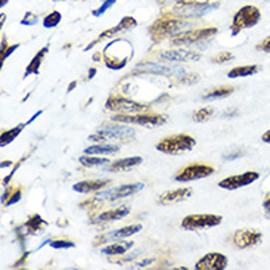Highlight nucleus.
<instances>
[{"mask_svg":"<svg viewBox=\"0 0 270 270\" xmlns=\"http://www.w3.org/2000/svg\"><path fill=\"white\" fill-rule=\"evenodd\" d=\"M11 164H12V162H9V161H3V162H2V168H5V167H9Z\"/></svg>","mask_w":270,"mask_h":270,"instance_id":"09e8293b","label":"nucleus"},{"mask_svg":"<svg viewBox=\"0 0 270 270\" xmlns=\"http://www.w3.org/2000/svg\"><path fill=\"white\" fill-rule=\"evenodd\" d=\"M242 155H243V152H242L241 149H235V151H232V152H229V154H224L223 158H224L226 161H233V160H236V158H239V157H242Z\"/></svg>","mask_w":270,"mask_h":270,"instance_id":"a19ab883","label":"nucleus"},{"mask_svg":"<svg viewBox=\"0 0 270 270\" xmlns=\"http://www.w3.org/2000/svg\"><path fill=\"white\" fill-rule=\"evenodd\" d=\"M257 51H260V52H270V36L266 37L264 40H261L257 45Z\"/></svg>","mask_w":270,"mask_h":270,"instance_id":"ea45409f","label":"nucleus"},{"mask_svg":"<svg viewBox=\"0 0 270 270\" xmlns=\"http://www.w3.org/2000/svg\"><path fill=\"white\" fill-rule=\"evenodd\" d=\"M39 23V20H37V17L36 15H33L31 12H27L26 14V17L23 18V21H21V24L23 26H34V24H37Z\"/></svg>","mask_w":270,"mask_h":270,"instance_id":"58836bf2","label":"nucleus"},{"mask_svg":"<svg viewBox=\"0 0 270 270\" xmlns=\"http://www.w3.org/2000/svg\"><path fill=\"white\" fill-rule=\"evenodd\" d=\"M143 158L142 157H130V158H123V160H117L114 162H109L107 165V171H127L135 168L136 165L142 164Z\"/></svg>","mask_w":270,"mask_h":270,"instance_id":"412c9836","label":"nucleus"},{"mask_svg":"<svg viewBox=\"0 0 270 270\" xmlns=\"http://www.w3.org/2000/svg\"><path fill=\"white\" fill-rule=\"evenodd\" d=\"M28 255H30V252H26V254L23 255V258H21L20 261H17V263H15L14 266H15V267H18L20 264H23V263H26V260H27V257H28Z\"/></svg>","mask_w":270,"mask_h":270,"instance_id":"c03bdc74","label":"nucleus"},{"mask_svg":"<svg viewBox=\"0 0 270 270\" xmlns=\"http://www.w3.org/2000/svg\"><path fill=\"white\" fill-rule=\"evenodd\" d=\"M23 196V189L21 188H14V189H8L5 193H3V198H2V202L5 207H11L17 202H20Z\"/></svg>","mask_w":270,"mask_h":270,"instance_id":"7c9ffc66","label":"nucleus"},{"mask_svg":"<svg viewBox=\"0 0 270 270\" xmlns=\"http://www.w3.org/2000/svg\"><path fill=\"white\" fill-rule=\"evenodd\" d=\"M263 210H264V214L267 218H270V195L263 201Z\"/></svg>","mask_w":270,"mask_h":270,"instance_id":"79ce46f5","label":"nucleus"},{"mask_svg":"<svg viewBox=\"0 0 270 270\" xmlns=\"http://www.w3.org/2000/svg\"><path fill=\"white\" fill-rule=\"evenodd\" d=\"M192 193H193L192 188H182V189H174V190H170V192H164L162 195H160L158 204L168 205V204H173V202H180V201H185V199L190 198Z\"/></svg>","mask_w":270,"mask_h":270,"instance_id":"6ab92c4d","label":"nucleus"},{"mask_svg":"<svg viewBox=\"0 0 270 270\" xmlns=\"http://www.w3.org/2000/svg\"><path fill=\"white\" fill-rule=\"evenodd\" d=\"M46 226H48V223L42 218L40 214H33V216L26 221V224H24L26 232L30 233V235H40V233L45 230Z\"/></svg>","mask_w":270,"mask_h":270,"instance_id":"393cba45","label":"nucleus"},{"mask_svg":"<svg viewBox=\"0 0 270 270\" xmlns=\"http://www.w3.org/2000/svg\"><path fill=\"white\" fill-rule=\"evenodd\" d=\"M133 246H135V242H132V241L124 242L123 241V242H115V243H109V245L104 246L101 249V252L105 254V255H123L129 249H132Z\"/></svg>","mask_w":270,"mask_h":270,"instance_id":"b1692460","label":"nucleus"},{"mask_svg":"<svg viewBox=\"0 0 270 270\" xmlns=\"http://www.w3.org/2000/svg\"><path fill=\"white\" fill-rule=\"evenodd\" d=\"M260 18H261V12L258 11V8H255L252 5L242 6L233 15L232 24H230L232 36H238L242 30H246V28H251V27L257 26Z\"/></svg>","mask_w":270,"mask_h":270,"instance_id":"20e7f679","label":"nucleus"},{"mask_svg":"<svg viewBox=\"0 0 270 270\" xmlns=\"http://www.w3.org/2000/svg\"><path fill=\"white\" fill-rule=\"evenodd\" d=\"M120 151V148L117 145H93V146H87L84 149V154L87 155H111V154H117Z\"/></svg>","mask_w":270,"mask_h":270,"instance_id":"bb28decb","label":"nucleus"},{"mask_svg":"<svg viewBox=\"0 0 270 270\" xmlns=\"http://www.w3.org/2000/svg\"><path fill=\"white\" fill-rule=\"evenodd\" d=\"M130 213V208L127 205H123V207H118V208H114V210H108V211H104L101 213L95 223H107V221H115V220H120L123 217H126L127 214Z\"/></svg>","mask_w":270,"mask_h":270,"instance_id":"5701e85b","label":"nucleus"},{"mask_svg":"<svg viewBox=\"0 0 270 270\" xmlns=\"http://www.w3.org/2000/svg\"><path fill=\"white\" fill-rule=\"evenodd\" d=\"M258 177H260L258 171H245L242 174H235V176H230V177L220 180L218 186L223 189H227V190H235V189H239V188H243V186L254 183L255 180H258Z\"/></svg>","mask_w":270,"mask_h":270,"instance_id":"2eb2a0df","label":"nucleus"},{"mask_svg":"<svg viewBox=\"0 0 270 270\" xmlns=\"http://www.w3.org/2000/svg\"><path fill=\"white\" fill-rule=\"evenodd\" d=\"M133 74H154V76H162V77H179V76H185L186 70L180 65H161L155 62H142L135 67Z\"/></svg>","mask_w":270,"mask_h":270,"instance_id":"0eeeda50","label":"nucleus"},{"mask_svg":"<svg viewBox=\"0 0 270 270\" xmlns=\"http://www.w3.org/2000/svg\"><path fill=\"white\" fill-rule=\"evenodd\" d=\"M95 74H96V70H95V68H92V70L89 71V79H92V77H93Z\"/></svg>","mask_w":270,"mask_h":270,"instance_id":"49530a36","label":"nucleus"},{"mask_svg":"<svg viewBox=\"0 0 270 270\" xmlns=\"http://www.w3.org/2000/svg\"><path fill=\"white\" fill-rule=\"evenodd\" d=\"M232 59H233V55H232V54H229V52H221V54H218L217 56L211 58V62H213V64H224V62H229V61H232Z\"/></svg>","mask_w":270,"mask_h":270,"instance_id":"e433bc0d","label":"nucleus"},{"mask_svg":"<svg viewBox=\"0 0 270 270\" xmlns=\"http://www.w3.org/2000/svg\"><path fill=\"white\" fill-rule=\"evenodd\" d=\"M115 2H117V0H105V2L102 3V6L98 8V9H95V11L92 12V15H93V17H101V15H104L109 8H112V6L115 5Z\"/></svg>","mask_w":270,"mask_h":270,"instance_id":"c9c22d12","label":"nucleus"},{"mask_svg":"<svg viewBox=\"0 0 270 270\" xmlns=\"http://www.w3.org/2000/svg\"><path fill=\"white\" fill-rule=\"evenodd\" d=\"M74 86H76V83H71V84H70V89H68V92H71V90H73V87H74Z\"/></svg>","mask_w":270,"mask_h":270,"instance_id":"3c124183","label":"nucleus"},{"mask_svg":"<svg viewBox=\"0 0 270 270\" xmlns=\"http://www.w3.org/2000/svg\"><path fill=\"white\" fill-rule=\"evenodd\" d=\"M46 243H49L52 248H55V249H61V248H74L76 246V242H73V241H70V239H55V241H46L43 245H46ZM42 245V246H43Z\"/></svg>","mask_w":270,"mask_h":270,"instance_id":"72a5a7b5","label":"nucleus"},{"mask_svg":"<svg viewBox=\"0 0 270 270\" xmlns=\"http://www.w3.org/2000/svg\"><path fill=\"white\" fill-rule=\"evenodd\" d=\"M112 121L124 123V124H139V126H162L167 121V115L164 114H118L112 117Z\"/></svg>","mask_w":270,"mask_h":270,"instance_id":"6e6552de","label":"nucleus"},{"mask_svg":"<svg viewBox=\"0 0 270 270\" xmlns=\"http://www.w3.org/2000/svg\"><path fill=\"white\" fill-rule=\"evenodd\" d=\"M61 18H62V15L59 12L54 11L49 15H46V18L43 20V27L45 28H55L61 23Z\"/></svg>","mask_w":270,"mask_h":270,"instance_id":"473e14b6","label":"nucleus"},{"mask_svg":"<svg viewBox=\"0 0 270 270\" xmlns=\"http://www.w3.org/2000/svg\"><path fill=\"white\" fill-rule=\"evenodd\" d=\"M48 51H49V46H45L42 51L37 52V55H36V56L31 59V62L28 64L24 77H28V76H31V74H39V73H40V65H42V62H43V58H45V55L48 54Z\"/></svg>","mask_w":270,"mask_h":270,"instance_id":"a878e982","label":"nucleus"},{"mask_svg":"<svg viewBox=\"0 0 270 270\" xmlns=\"http://www.w3.org/2000/svg\"><path fill=\"white\" fill-rule=\"evenodd\" d=\"M79 161L84 167H102V165H108L111 162V160H108V158H99L96 155H87V154L81 155L79 158Z\"/></svg>","mask_w":270,"mask_h":270,"instance_id":"c756f323","label":"nucleus"},{"mask_svg":"<svg viewBox=\"0 0 270 270\" xmlns=\"http://www.w3.org/2000/svg\"><path fill=\"white\" fill-rule=\"evenodd\" d=\"M214 173V168L208 164H190L186 165L185 168H182L177 174H176V180L177 182H193L198 179H204L208 177Z\"/></svg>","mask_w":270,"mask_h":270,"instance_id":"ddd939ff","label":"nucleus"},{"mask_svg":"<svg viewBox=\"0 0 270 270\" xmlns=\"http://www.w3.org/2000/svg\"><path fill=\"white\" fill-rule=\"evenodd\" d=\"M218 8V3H189L183 2L174 8V12L180 15V18H199L204 17Z\"/></svg>","mask_w":270,"mask_h":270,"instance_id":"f8f14e48","label":"nucleus"},{"mask_svg":"<svg viewBox=\"0 0 270 270\" xmlns=\"http://www.w3.org/2000/svg\"><path fill=\"white\" fill-rule=\"evenodd\" d=\"M233 92H235V89H233V87H227V86H224V87H217V89L210 90V92H208V93H205L202 98H204L205 101H211V99L226 98V96L232 95Z\"/></svg>","mask_w":270,"mask_h":270,"instance_id":"2f4dec72","label":"nucleus"},{"mask_svg":"<svg viewBox=\"0 0 270 270\" xmlns=\"http://www.w3.org/2000/svg\"><path fill=\"white\" fill-rule=\"evenodd\" d=\"M188 77V76H186ZM186 77H182V79H179V83H195V81H198V76L195 74V76H190V79H186Z\"/></svg>","mask_w":270,"mask_h":270,"instance_id":"37998d69","label":"nucleus"},{"mask_svg":"<svg viewBox=\"0 0 270 270\" xmlns=\"http://www.w3.org/2000/svg\"><path fill=\"white\" fill-rule=\"evenodd\" d=\"M158 2H160L161 5H165V3H170V2H174V0H158Z\"/></svg>","mask_w":270,"mask_h":270,"instance_id":"de8ad7c7","label":"nucleus"},{"mask_svg":"<svg viewBox=\"0 0 270 270\" xmlns=\"http://www.w3.org/2000/svg\"><path fill=\"white\" fill-rule=\"evenodd\" d=\"M260 71L258 65H242V67H235L233 70L229 71L227 77L230 79H238V77H248L252 74H257Z\"/></svg>","mask_w":270,"mask_h":270,"instance_id":"cd10ccee","label":"nucleus"},{"mask_svg":"<svg viewBox=\"0 0 270 270\" xmlns=\"http://www.w3.org/2000/svg\"><path fill=\"white\" fill-rule=\"evenodd\" d=\"M192 26L193 24L186 21L185 18H161L151 26L149 34L152 40L157 43L168 37H176L188 31V28H190Z\"/></svg>","mask_w":270,"mask_h":270,"instance_id":"f257e3e1","label":"nucleus"},{"mask_svg":"<svg viewBox=\"0 0 270 270\" xmlns=\"http://www.w3.org/2000/svg\"><path fill=\"white\" fill-rule=\"evenodd\" d=\"M201 58L199 54L190 51H168L160 54V59L164 61H176V62H186V61H198Z\"/></svg>","mask_w":270,"mask_h":270,"instance_id":"aec40b11","label":"nucleus"},{"mask_svg":"<svg viewBox=\"0 0 270 270\" xmlns=\"http://www.w3.org/2000/svg\"><path fill=\"white\" fill-rule=\"evenodd\" d=\"M111 182L109 180H84L79 182L73 186V189L79 193H92V192H99L104 188H107Z\"/></svg>","mask_w":270,"mask_h":270,"instance_id":"4be33fe9","label":"nucleus"},{"mask_svg":"<svg viewBox=\"0 0 270 270\" xmlns=\"http://www.w3.org/2000/svg\"><path fill=\"white\" fill-rule=\"evenodd\" d=\"M263 142H266V143H270V130H267L264 135H263Z\"/></svg>","mask_w":270,"mask_h":270,"instance_id":"a18cd8bd","label":"nucleus"},{"mask_svg":"<svg viewBox=\"0 0 270 270\" xmlns=\"http://www.w3.org/2000/svg\"><path fill=\"white\" fill-rule=\"evenodd\" d=\"M221 221L223 217L217 214H189L182 220V227L185 230H202L208 227H216Z\"/></svg>","mask_w":270,"mask_h":270,"instance_id":"1a4fd4ad","label":"nucleus"},{"mask_svg":"<svg viewBox=\"0 0 270 270\" xmlns=\"http://www.w3.org/2000/svg\"><path fill=\"white\" fill-rule=\"evenodd\" d=\"M136 132L135 129L124 126V123L121 124H107L101 129H98L96 135H92L89 139L93 142H105V140H111V139H118V140H127L135 137Z\"/></svg>","mask_w":270,"mask_h":270,"instance_id":"39448f33","label":"nucleus"},{"mask_svg":"<svg viewBox=\"0 0 270 270\" xmlns=\"http://www.w3.org/2000/svg\"><path fill=\"white\" fill-rule=\"evenodd\" d=\"M8 3V0H0V6H5Z\"/></svg>","mask_w":270,"mask_h":270,"instance_id":"8fccbe9b","label":"nucleus"},{"mask_svg":"<svg viewBox=\"0 0 270 270\" xmlns=\"http://www.w3.org/2000/svg\"><path fill=\"white\" fill-rule=\"evenodd\" d=\"M133 48L127 40L117 39L107 45L104 49V62L111 70H121L132 58Z\"/></svg>","mask_w":270,"mask_h":270,"instance_id":"f03ea898","label":"nucleus"},{"mask_svg":"<svg viewBox=\"0 0 270 270\" xmlns=\"http://www.w3.org/2000/svg\"><path fill=\"white\" fill-rule=\"evenodd\" d=\"M18 48H20V43H17V45H11V46H8L6 49H2V55H0V61L3 62V61H5L11 54H14Z\"/></svg>","mask_w":270,"mask_h":270,"instance_id":"4c0bfd02","label":"nucleus"},{"mask_svg":"<svg viewBox=\"0 0 270 270\" xmlns=\"http://www.w3.org/2000/svg\"><path fill=\"white\" fill-rule=\"evenodd\" d=\"M227 257L221 252H208L195 264L196 270H223L227 267Z\"/></svg>","mask_w":270,"mask_h":270,"instance_id":"dca6fc26","label":"nucleus"},{"mask_svg":"<svg viewBox=\"0 0 270 270\" xmlns=\"http://www.w3.org/2000/svg\"><path fill=\"white\" fill-rule=\"evenodd\" d=\"M213 108H201L198 109L195 114H193V120L198 121V123H202V121H207L211 115H213Z\"/></svg>","mask_w":270,"mask_h":270,"instance_id":"f704fd0d","label":"nucleus"},{"mask_svg":"<svg viewBox=\"0 0 270 270\" xmlns=\"http://www.w3.org/2000/svg\"><path fill=\"white\" fill-rule=\"evenodd\" d=\"M105 108L108 111H115V112H123V114H137L146 111L149 107L146 104H140L137 101H132L123 96H111L108 98Z\"/></svg>","mask_w":270,"mask_h":270,"instance_id":"9d476101","label":"nucleus"},{"mask_svg":"<svg viewBox=\"0 0 270 270\" xmlns=\"http://www.w3.org/2000/svg\"><path fill=\"white\" fill-rule=\"evenodd\" d=\"M195 145H196V140L192 136H189L186 133H182V135L167 136V137L161 139L157 143V149L162 154L176 155V154L190 151Z\"/></svg>","mask_w":270,"mask_h":270,"instance_id":"7ed1b4c3","label":"nucleus"},{"mask_svg":"<svg viewBox=\"0 0 270 270\" xmlns=\"http://www.w3.org/2000/svg\"><path fill=\"white\" fill-rule=\"evenodd\" d=\"M218 33V28L216 27H208V28H199V30H188L176 37H173L171 45L173 46H188V45H193L202 40H208L213 36H216Z\"/></svg>","mask_w":270,"mask_h":270,"instance_id":"9b49d317","label":"nucleus"},{"mask_svg":"<svg viewBox=\"0 0 270 270\" xmlns=\"http://www.w3.org/2000/svg\"><path fill=\"white\" fill-rule=\"evenodd\" d=\"M143 227L142 224H130V226H126V227H121V229H117V230H111L102 236H99L96 239V245L98 243H104V242H109V241H118V239H124V238H129L137 232H140Z\"/></svg>","mask_w":270,"mask_h":270,"instance_id":"f3484780","label":"nucleus"},{"mask_svg":"<svg viewBox=\"0 0 270 270\" xmlns=\"http://www.w3.org/2000/svg\"><path fill=\"white\" fill-rule=\"evenodd\" d=\"M26 126H27V123H23V124H18L17 127H14V129H11V130L3 132V133H2V140H0V146L5 148L6 145H9L11 142H14V140L21 135V132L26 129Z\"/></svg>","mask_w":270,"mask_h":270,"instance_id":"c85d7f7f","label":"nucleus"},{"mask_svg":"<svg viewBox=\"0 0 270 270\" xmlns=\"http://www.w3.org/2000/svg\"><path fill=\"white\" fill-rule=\"evenodd\" d=\"M137 26V21L135 20V18H132V17H124L121 21H120V24L118 26H115L114 28H109V30H107V31H104L96 40H93L84 51H90L96 43H99V40H104V39H109V37H112V36H115L117 33H120V31H126V30H130V28H135Z\"/></svg>","mask_w":270,"mask_h":270,"instance_id":"a211bd4d","label":"nucleus"},{"mask_svg":"<svg viewBox=\"0 0 270 270\" xmlns=\"http://www.w3.org/2000/svg\"><path fill=\"white\" fill-rule=\"evenodd\" d=\"M261 238H263V235L260 232L243 229V230H235L230 236V241L236 248L246 249V248L258 245L261 242Z\"/></svg>","mask_w":270,"mask_h":270,"instance_id":"4468645a","label":"nucleus"},{"mask_svg":"<svg viewBox=\"0 0 270 270\" xmlns=\"http://www.w3.org/2000/svg\"><path fill=\"white\" fill-rule=\"evenodd\" d=\"M145 188L143 183H130V185H121L117 188H111L108 190H99L89 202H104V201H117L127 196H132L137 192H140Z\"/></svg>","mask_w":270,"mask_h":270,"instance_id":"423d86ee","label":"nucleus"}]
</instances>
